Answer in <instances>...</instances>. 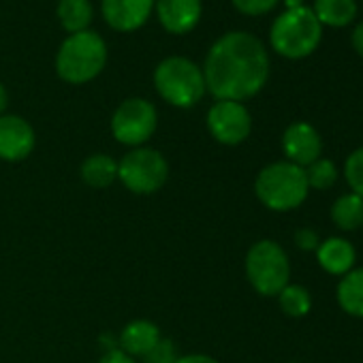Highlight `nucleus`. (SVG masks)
<instances>
[{
  "mask_svg": "<svg viewBox=\"0 0 363 363\" xmlns=\"http://www.w3.org/2000/svg\"><path fill=\"white\" fill-rule=\"evenodd\" d=\"M201 71L206 88L216 101L244 103L267 84L269 56L255 35L227 33L210 48Z\"/></svg>",
  "mask_w": 363,
  "mask_h": 363,
  "instance_id": "nucleus-1",
  "label": "nucleus"
},
{
  "mask_svg": "<svg viewBox=\"0 0 363 363\" xmlns=\"http://www.w3.org/2000/svg\"><path fill=\"white\" fill-rule=\"evenodd\" d=\"M323 39V26L310 7L282 11L269 30V45L289 60H301L316 52Z\"/></svg>",
  "mask_w": 363,
  "mask_h": 363,
  "instance_id": "nucleus-2",
  "label": "nucleus"
},
{
  "mask_svg": "<svg viewBox=\"0 0 363 363\" xmlns=\"http://www.w3.org/2000/svg\"><path fill=\"white\" fill-rule=\"evenodd\" d=\"M107 65V45L94 30L69 35L56 56V71L67 84H88L96 79Z\"/></svg>",
  "mask_w": 363,
  "mask_h": 363,
  "instance_id": "nucleus-3",
  "label": "nucleus"
},
{
  "mask_svg": "<svg viewBox=\"0 0 363 363\" xmlns=\"http://www.w3.org/2000/svg\"><path fill=\"white\" fill-rule=\"evenodd\" d=\"M306 171L289 160L272 162L259 171L255 182V193L259 201L274 212H289L299 208L308 197Z\"/></svg>",
  "mask_w": 363,
  "mask_h": 363,
  "instance_id": "nucleus-4",
  "label": "nucleus"
},
{
  "mask_svg": "<svg viewBox=\"0 0 363 363\" xmlns=\"http://www.w3.org/2000/svg\"><path fill=\"white\" fill-rule=\"evenodd\" d=\"M154 88L173 107H195L208 92L203 71L184 56H169L154 71Z\"/></svg>",
  "mask_w": 363,
  "mask_h": 363,
  "instance_id": "nucleus-5",
  "label": "nucleus"
},
{
  "mask_svg": "<svg viewBox=\"0 0 363 363\" xmlns=\"http://www.w3.org/2000/svg\"><path fill=\"white\" fill-rule=\"evenodd\" d=\"M246 276L259 295H278L289 284L291 276V265L284 248L272 240L257 242L246 255Z\"/></svg>",
  "mask_w": 363,
  "mask_h": 363,
  "instance_id": "nucleus-6",
  "label": "nucleus"
},
{
  "mask_svg": "<svg viewBox=\"0 0 363 363\" xmlns=\"http://www.w3.org/2000/svg\"><path fill=\"white\" fill-rule=\"evenodd\" d=\"M169 164L158 150L133 147L118 162V179L135 195H152L164 186Z\"/></svg>",
  "mask_w": 363,
  "mask_h": 363,
  "instance_id": "nucleus-7",
  "label": "nucleus"
},
{
  "mask_svg": "<svg viewBox=\"0 0 363 363\" xmlns=\"http://www.w3.org/2000/svg\"><path fill=\"white\" fill-rule=\"evenodd\" d=\"M158 113L145 99H126L111 116V133L116 141L130 147H141L156 133Z\"/></svg>",
  "mask_w": 363,
  "mask_h": 363,
  "instance_id": "nucleus-8",
  "label": "nucleus"
},
{
  "mask_svg": "<svg viewBox=\"0 0 363 363\" xmlns=\"http://www.w3.org/2000/svg\"><path fill=\"white\" fill-rule=\"evenodd\" d=\"M208 130L223 145H240L252 130V118L244 103L216 101L208 111Z\"/></svg>",
  "mask_w": 363,
  "mask_h": 363,
  "instance_id": "nucleus-9",
  "label": "nucleus"
},
{
  "mask_svg": "<svg viewBox=\"0 0 363 363\" xmlns=\"http://www.w3.org/2000/svg\"><path fill=\"white\" fill-rule=\"evenodd\" d=\"M156 0H101V13L118 33L139 30L152 16Z\"/></svg>",
  "mask_w": 363,
  "mask_h": 363,
  "instance_id": "nucleus-10",
  "label": "nucleus"
},
{
  "mask_svg": "<svg viewBox=\"0 0 363 363\" xmlns=\"http://www.w3.org/2000/svg\"><path fill=\"white\" fill-rule=\"evenodd\" d=\"M37 137L33 126L20 116H0V158L18 162L30 156Z\"/></svg>",
  "mask_w": 363,
  "mask_h": 363,
  "instance_id": "nucleus-11",
  "label": "nucleus"
},
{
  "mask_svg": "<svg viewBox=\"0 0 363 363\" xmlns=\"http://www.w3.org/2000/svg\"><path fill=\"white\" fill-rule=\"evenodd\" d=\"M282 150L289 162L308 167L318 160L323 152V141L318 130L308 122H293L282 135Z\"/></svg>",
  "mask_w": 363,
  "mask_h": 363,
  "instance_id": "nucleus-12",
  "label": "nucleus"
},
{
  "mask_svg": "<svg viewBox=\"0 0 363 363\" xmlns=\"http://www.w3.org/2000/svg\"><path fill=\"white\" fill-rule=\"evenodd\" d=\"M154 7L160 26L171 35H186L195 30L203 13L201 0H156Z\"/></svg>",
  "mask_w": 363,
  "mask_h": 363,
  "instance_id": "nucleus-13",
  "label": "nucleus"
},
{
  "mask_svg": "<svg viewBox=\"0 0 363 363\" xmlns=\"http://www.w3.org/2000/svg\"><path fill=\"white\" fill-rule=\"evenodd\" d=\"M160 329L152 323V320H145V318H137V320H130L124 329H122V335H120V350L130 354L133 359L135 357H143L158 340H160Z\"/></svg>",
  "mask_w": 363,
  "mask_h": 363,
  "instance_id": "nucleus-14",
  "label": "nucleus"
},
{
  "mask_svg": "<svg viewBox=\"0 0 363 363\" xmlns=\"http://www.w3.org/2000/svg\"><path fill=\"white\" fill-rule=\"evenodd\" d=\"M316 259L327 274L344 276L352 269L354 248L350 242H346L342 238H329V240L320 242V246L316 248Z\"/></svg>",
  "mask_w": 363,
  "mask_h": 363,
  "instance_id": "nucleus-15",
  "label": "nucleus"
},
{
  "mask_svg": "<svg viewBox=\"0 0 363 363\" xmlns=\"http://www.w3.org/2000/svg\"><path fill=\"white\" fill-rule=\"evenodd\" d=\"M312 11L320 26L344 28L357 18V3L354 0H314Z\"/></svg>",
  "mask_w": 363,
  "mask_h": 363,
  "instance_id": "nucleus-16",
  "label": "nucleus"
},
{
  "mask_svg": "<svg viewBox=\"0 0 363 363\" xmlns=\"http://www.w3.org/2000/svg\"><path fill=\"white\" fill-rule=\"evenodd\" d=\"M82 179L92 189L111 186L118 179V160L107 154H92L82 162Z\"/></svg>",
  "mask_w": 363,
  "mask_h": 363,
  "instance_id": "nucleus-17",
  "label": "nucleus"
},
{
  "mask_svg": "<svg viewBox=\"0 0 363 363\" xmlns=\"http://www.w3.org/2000/svg\"><path fill=\"white\" fill-rule=\"evenodd\" d=\"M337 303L346 314L363 318V267L342 276L337 284Z\"/></svg>",
  "mask_w": 363,
  "mask_h": 363,
  "instance_id": "nucleus-18",
  "label": "nucleus"
},
{
  "mask_svg": "<svg viewBox=\"0 0 363 363\" xmlns=\"http://www.w3.org/2000/svg\"><path fill=\"white\" fill-rule=\"evenodd\" d=\"M92 18H94V9L90 0H60L58 3V20L69 35L88 30Z\"/></svg>",
  "mask_w": 363,
  "mask_h": 363,
  "instance_id": "nucleus-19",
  "label": "nucleus"
},
{
  "mask_svg": "<svg viewBox=\"0 0 363 363\" xmlns=\"http://www.w3.org/2000/svg\"><path fill=\"white\" fill-rule=\"evenodd\" d=\"M331 220L342 231H354V229L363 227V199L354 193L342 195L331 206Z\"/></svg>",
  "mask_w": 363,
  "mask_h": 363,
  "instance_id": "nucleus-20",
  "label": "nucleus"
},
{
  "mask_svg": "<svg viewBox=\"0 0 363 363\" xmlns=\"http://www.w3.org/2000/svg\"><path fill=\"white\" fill-rule=\"evenodd\" d=\"M278 301H280V308L284 314L289 316H306L312 308V297L310 293L299 286V284H286L280 293H278Z\"/></svg>",
  "mask_w": 363,
  "mask_h": 363,
  "instance_id": "nucleus-21",
  "label": "nucleus"
},
{
  "mask_svg": "<svg viewBox=\"0 0 363 363\" xmlns=\"http://www.w3.org/2000/svg\"><path fill=\"white\" fill-rule=\"evenodd\" d=\"M306 171V179H308V189H316V191H327L335 184L337 179V169L331 160L327 158H318L312 164H308Z\"/></svg>",
  "mask_w": 363,
  "mask_h": 363,
  "instance_id": "nucleus-22",
  "label": "nucleus"
},
{
  "mask_svg": "<svg viewBox=\"0 0 363 363\" xmlns=\"http://www.w3.org/2000/svg\"><path fill=\"white\" fill-rule=\"evenodd\" d=\"M344 177L354 195L363 199V147L354 150L344 162Z\"/></svg>",
  "mask_w": 363,
  "mask_h": 363,
  "instance_id": "nucleus-23",
  "label": "nucleus"
},
{
  "mask_svg": "<svg viewBox=\"0 0 363 363\" xmlns=\"http://www.w3.org/2000/svg\"><path fill=\"white\" fill-rule=\"evenodd\" d=\"M177 357L179 354H177L173 342L167 337H160L141 359H143V363H175Z\"/></svg>",
  "mask_w": 363,
  "mask_h": 363,
  "instance_id": "nucleus-24",
  "label": "nucleus"
},
{
  "mask_svg": "<svg viewBox=\"0 0 363 363\" xmlns=\"http://www.w3.org/2000/svg\"><path fill=\"white\" fill-rule=\"evenodd\" d=\"M231 3L240 13L250 16V18H259V16H265L272 9H276V5L280 3V0H231Z\"/></svg>",
  "mask_w": 363,
  "mask_h": 363,
  "instance_id": "nucleus-25",
  "label": "nucleus"
},
{
  "mask_svg": "<svg viewBox=\"0 0 363 363\" xmlns=\"http://www.w3.org/2000/svg\"><path fill=\"white\" fill-rule=\"evenodd\" d=\"M295 244L301 250H316L320 246V240H318V233L316 231H312V229H299L295 233Z\"/></svg>",
  "mask_w": 363,
  "mask_h": 363,
  "instance_id": "nucleus-26",
  "label": "nucleus"
},
{
  "mask_svg": "<svg viewBox=\"0 0 363 363\" xmlns=\"http://www.w3.org/2000/svg\"><path fill=\"white\" fill-rule=\"evenodd\" d=\"M99 363H137V361L130 354H126L120 348H116V350H109L107 354H103L99 359Z\"/></svg>",
  "mask_w": 363,
  "mask_h": 363,
  "instance_id": "nucleus-27",
  "label": "nucleus"
},
{
  "mask_svg": "<svg viewBox=\"0 0 363 363\" xmlns=\"http://www.w3.org/2000/svg\"><path fill=\"white\" fill-rule=\"evenodd\" d=\"M350 43H352V50L363 58V22L354 26L352 37H350Z\"/></svg>",
  "mask_w": 363,
  "mask_h": 363,
  "instance_id": "nucleus-28",
  "label": "nucleus"
},
{
  "mask_svg": "<svg viewBox=\"0 0 363 363\" xmlns=\"http://www.w3.org/2000/svg\"><path fill=\"white\" fill-rule=\"evenodd\" d=\"M175 363H218L214 357H210V354H184V357H177V361Z\"/></svg>",
  "mask_w": 363,
  "mask_h": 363,
  "instance_id": "nucleus-29",
  "label": "nucleus"
},
{
  "mask_svg": "<svg viewBox=\"0 0 363 363\" xmlns=\"http://www.w3.org/2000/svg\"><path fill=\"white\" fill-rule=\"evenodd\" d=\"M7 105H9V94H7V88L0 84V116L5 113Z\"/></svg>",
  "mask_w": 363,
  "mask_h": 363,
  "instance_id": "nucleus-30",
  "label": "nucleus"
},
{
  "mask_svg": "<svg viewBox=\"0 0 363 363\" xmlns=\"http://www.w3.org/2000/svg\"><path fill=\"white\" fill-rule=\"evenodd\" d=\"M284 7L286 9H299V7H303V0H284Z\"/></svg>",
  "mask_w": 363,
  "mask_h": 363,
  "instance_id": "nucleus-31",
  "label": "nucleus"
}]
</instances>
